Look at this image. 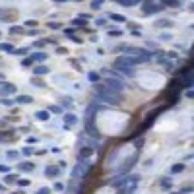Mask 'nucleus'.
I'll return each mask as SVG.
<instances>
[{
    "label": "nucleus",
    "instance_id": "nucleus-11",
    "mask_svg": "<svg viewBox=\"0 0 194 194\" xmlns=\"http://www.w3.org/2000/svg\"><path fill=\"white\" fill-rule=\"evenodd\" d=\"M181 171H184V165H182V163H177V165L171 167V175H177V173H181Z\"/></svg>",
    "mask_w": 194,
    "mask_h": 194
},
{
    "label": "nucleus",
    "instance_id": "nucleus-27",
    "mask_svg": "<svg viewBox=\"0 0 194 194\" xmlns=\"http://www.w3.org/2000/svg\"><path fill=\"white\" fill-rule=\"evenodd\" d=\"M62 105H64V107H72V105H74V101H72L70 97H64V99H62Z\"/></svg>",
    "mask_w": 194,
    "mask_h": 194
},
{
    "label": "nucleus",
    "instance_id": "nucleus-42",
    "mask_svg": "<svg viewBox=\"0 0 194 194\" xmlns=\"http://www.w3.org/2000/svg\"><path fill=\"white\" fill-rule=\"evenodd\" d=\"M54 2H66V0H54Z\"/></svg>",
    "mask_w": 194,
    "mask_h": 194
},
{
    "label": "nucleus",
    "instance_id": "nucleus-44",
    "mask_svg": "<svg viewBox=\"0 0 194 194\" xmlns=\"http://www.w3.org/2000/svg\"><path fill=\"white\" fill-rule=\"evenodd\" d=\"M2 188H4V186H2V184H0V190H2Z\"/></svg>",
    "mask_w": 194,
    "mask_h": 194
},
{
    "label": "nucleus",
    "instance_id": "nucleus-5",
    "mask_svg": "<svg viewBox=\"0 0 194 194\" xmlns=\"http://www.w3.org/2000/svg\"><path fill=\"white\" fill-rule=\"evenodd\" d=\"M0 93H2V95H12V93H16V85L14 84H2L0 85Z\"/></svg>",
    "mask_w": 194,
    "mask_h": 194
},
{
    "label": "nucleus",
    "instance_id": "nucleus-45",
    "mask_svg": "<svg viewBox=\"0 0 194 194\" xmlns=\"http://www.w3.org/2000/svg\"><path fill=\"white\" fill-rule=\"evenodd\" d=\"M76 2H82V0H76Z\"/></svg>",
    "mask_w": 194,
    "mask_h": 194
},
{
    "label": "nucleus",
    "instance_id": "nucleus-24",
    "mask_svg": "<svg viewBox=\"0 0 194 194\" xmlns=\"http://www.w3.org/2000/svg\"><path fill=\"white\" fill-rule=\"evenodd\" d=\"M89 153H91V148H82V151H80V157L84 159V157H87Z\"/></svg>",
    "mask_w": 194,
    "mask_h": 194
},
{
    "label": "nucleus",
    "instance_id": "nucleus-10",
    "mask_svg": "<svg viewBox=\"0 0 194 194\" xmlns=\"http://www.w3.org/2000/svg\"><path fill=\"white\" fill-rule=\"evenodd\" d=\"M19 169H21V171H33V169H35V165H33V163L23 161V163H19Z\"/></svg>",
    "mask_w": 194,
    "mask_h": 194
},
{
    "label": "nucleus",
    "instance_id": "nucleus-13",
    "mask_svg": "<svg viewBox=\"0 0 194 194\" xmlns=\"http://www.w3.org/2000/svg\"><path fill=\"white\" fill-rule=\"evenodd\" d=\"M35 74H37V76H43V74H47V72H49V68H47V66H35Z\"/></svg>",
    "mask_w": 194,
    "mask_h": 194
},
{
    "label": "nucleus",
    "instance_id": "nucleus-36",
    "mask_svg": "<svg viewBox=\"0 0 194 194\" xmlns=\"http://www.w3.org/2000/svg\"><path fill=\"white\" fill-rule=\"evenodd\" d=\"M31 84H33V85H41V87H43V85H45V84H43V82H41V80H33Z\"/></svg>",
    "mask_w": 194,
    "mask_h": 194
},
{
    "label": "nucleus",
    "instance_id": "nucleus-2",
    "mask_svg": "<svg viewBox=\"0 0 194 194\" xmlns=\"http://www.w3.org/2000/svg\"><path fill=\"white\" fill-rule=\"evenodd\" d=\"M109 89L116 91V93H122L124 89V84H122V80H120V76L116 74V76H109V78H105V82H103Z\"/></svg>",
    "mask_w": 194,
    "mask_h": 194
},
{
    "label": "nucleus",
    "instance_id": "nucleus-26",
    "mask_svg": "<svg viewBox=\"0 0 194 194\" xmlns=\"http://www.w3.org/2000/svg\"><path fill=\"white\" fill-rule=\"evenodd\" d=\"M103 6V0H93V2H91V8H93V10H97V8H101Z\"/></svg>",
    "mask_w": 194,
    "mask_h": 194
},
{
    "label": "nucleus",
    "instance_id": "nucleus-33",
    "mask_svg": "<svg viewBox=\"0 0 194 194\" xmlns=\"http://www.w3.org/2000/svg\"><path fill=\"white\" fill-rule=\"evenodd\" d=\"M49 192H51L49 188H39V190H37V194H49Z\"/></svg>",
    "mask_w": 194,
    "mask_h": 194
},
{
    "label": "nucleus",
    "instance_id": "nucleus-17",
    "mask_svg": "<svg viewBox=\"0 0 194 194\" xmlns=\"http://www.w3.org/2000/svg\"><path fill=\"white\" fill-rule=\"evenodd\" d=\"M118 2H120L122 6H136L140 0H118Z\"/></svg>",
    "mask_w": 194,
    "mask_h": 194
},
{
    "label": "nucleus",
    "instance_id": "nucleus-8",
    "mask_svg": "<svg viewBox=\"0 0 194 194\" xmlns=\"http://www.w3.org/2000/svg\"><path fill=\"white\" fill-rule=\"evenodd\" d=\"M171 25H173L171 19H157L155 21V27H171Z\"/></svg>",
    "mask_w": 194,
    "mask_h": 194
},
{
    "label": "nucleus",
    "instance_id": "nucleus-14",
    "mask_svg": "<svg viewBox=\"0 0 194 194\" xmlns=\"http://www.w3.org/2000/svg\"><path fill=\"white\" fill-rule=\"evenodd\" d=\"M0 49H2V51H6V52H16V49H14L10 43H2V45H0Z\"/></svg>",
    "mask_w": 194,
    "mask_h": 194
},
{
    "label": "nucleus",
    "instance_id": "nucleus-6",
    "mask_svg": "<svg viewBox=\"0 0 194 194\" xmlns=\"http://www.w3.org/2000/svg\"><path fill=\"white\" fill-rule=\"evenodd\" d=\"M76 122H78V116L76 115H72V113L64 115V124H66V126H72V124H76Z\"/></svg>",
    "mask_w": 194,
    "mask_h": 194
},
{
    "label": "nucleus",
    "instance_id": "nucleus-20",
    "mask_svg": "<svg viewBox=\"0 0 194 194\" xmlns=\"http://www.w3.org/2000/svg\"><path fill=\"white\" fill-rule=\"evenodd\" d=\"M35 116H37L39 120H47V118H49V113H47V111H39Z\"/></svg>",
    "mask_w": 194,
    "mask_h": 194
},
{
    "label": "nucleus",
    "instance_id": "nucleus-21",
    "mask_svg": "<svg viewBox=\"0 0 194 194\" xmlns=\"http://www.w3.org/2000/svg\"><path fill=\"white\" fill-rule=\"evenodd\" d=\"M109 18L113 21H124V16H120V14H109Z\"/></svg>",
    "mask_w": 194,
    "mask_h": 194
},
{
    "label": "nucleus",
    "instance_id": "nucleus-40",
    "mask_svg": "<svg viewBox=\"0 0 194 194\" xmlns=\"http://www.w3.org/2000/svg\"><path fill=\"white\" fill-rule=\"evenodd\" d=\"M8 171H10L8 167H4V165H0V173H8Z\"/></svg>",
    "mask_w": 194,
    "mask_h": 194
},
{
    "label": "nucleus",
    "instance_id": "nucleus-7",
    "mask_svg": "<svg viewBox=\"0 0 194 194\" xmlns=\"http://www.w3.org/2000/svg\"><path fill=\"white\" fill-rule=\"evenodd\" d=\"M45 175L52 179V177H58V175H60V171H58V167H52V165H51V167H47V173Z\"/></svg>",
    "mask_w": 194,
    "mask_h": 194
},
{
    "label": "nucleus",
    "instance_id": "nucleus-25",
    "mask_svg": "<svg viewBox=\"0 0 194 194\" xmlns=\"http://www.w3.org/2000/svg\"><path fill=\"white\" fill-rule=\"evenodd\" d=\"M161 188L163 190H171V182H169V179H163L161 181Z\"/></svg>",
    "mask_w": 194,
    "mask_h": 194
},
{
    "label": "nucleus",
    "instance_id": "nucleus-28",
    "mask_svg": "<svg viewBox=\"0 0 194 194\" xmlns=\"http://www.w3.org/2000/svg\"><path fill=\"white\" fill-rule=\"evenodd\" d=\"M10 31H12V33H23L25 29H23V27H18V25H14V27H10Z\"/></svg>",
    "mask_w": 194,
    "mask_h": 194
},
{
    "label": "nucleus",
    "instance_id": "nucleus-34",
    "mask_svg": "<svg viewBox=\"0 0 194 194\" xmlns=\"http://www.w3.org/2000/svg\"><path fill=\"white\" fill-rule=\"evenodd\" d=\"M49 27H51V29H58V27H60V25H58L56 21H51V23H49Z\"/></svg>",
    "mask_w": 194,
    "mask_h": 194
},
{
    "label": "nucleus",
    "instance_id": "nucleus-3",
    "mask_svg": "<svg viewBox=\"0 0 194 194\" xmlns=\"http://www.w3.org/2000/svg\"><path fill=\"white\" fill-rule=\"evenodd\" d=\"M87 169H89V165H87L84 159H80V161L76 163V167L72 169V177H74V179H80V177H84V175L87 173Z\"/></svg>",
    "mask_w": 194,
    "mask_h": 194
},
{
    "label": "nucleus",
    "instance_id": "nucleus-18",
    "mask_svg": "<svg viewBox=\"0 0 194 194\" xmlns=\"http://www.w3.org/2000/svg\"><path fill=\"white\" fill-rule=\"evenodd\" d=\"M87 78H89V82H93V84H97V82H99V74H97V72H89V74H87Z\"/></svg>",
    "mask_w": 194,
    "mask_h": 194
},
{
    "label": "nucleus",
    "instance_id": "nucleus-9",
    "mask_svg": "<svg viewBox=\"0 0 194 194\" xmlns=\"http://www.w3.org/2000/svg\"><path fill=\"white\" fill-rule=\"evenodd\" d=\"M161 8L163 6H159V4H157V6H146V8H144V12H146V14H155V12H159Z\"/></svg>",
    "mask_w": 194,
    "mask_h": 194
},
{
    "label": "nucleus",
    "instance_id": "nucleus-35",
    "mask_svg": "<svg viewBox=\"0 0 194 194\" xmlns=\"http://www.w3.org/2000/svg\"><path fill=\"white\" fill-rule=\"evenodd\" d=\"M54 188H56V190H64V184H62V182H56Z\"/></svg>",
    "mask_w": 194,
    "mask_h": 194
},
{
    "label": "nucleus",
    "instance_id": "nucleus-41",
    "mask_svg": "<svg viewBox=\"0 0 194 194\" xmlns=\"http://www.w3.org/2000/svg\"><path fill=\"white\" fill-rule=\"evenodd\" d=\"M27 33H29V35H37V33H39V29H29Z\"/></svg>",
    "mask_w": 194,
    "mask_h": 194
},
{
    "label": "nucleus",
    "instance_id": "nucleus-30",
    "mask_svg": "<svg viewBox=\"0 0 194 194\" xmlns=\"http://www.w3.org/2000/svg\"><path fill=\"white\" fill-rule=\"evenodd\" d=\"M6 182H18L16 175H6Z\"/></svg>",
    "mask_w": 194,
    "mask_h": 194
},
{
    "label": "nucleus",
    "instance_id": "nucleus-43",
    "mask_svg": "<svg viewBox=\"0 0 194 194\" xmlns=\"http://www.w3.org/2000/svg\"><path fill=\"white\" fill-rule=\"evenodd\" d=\"M190 8H192V12H194V4H192V6H190Z\"/></svg>",
    "mask_w": 194,
    "mask_h": 194
},
{
    "label": "nucleus",
    "instance_id": "nucleus-15",
    "mask_svg": "<svg viewBox=\"0 0 194 194\" xmlns=\"http://www.w3.org/2000/svg\"><path fill=\"white\" fill-rule=\"evenodd\" d=\"M188 192H194V186H192V184H186V186H182L181 190H179V194H188Z\"/></svg>",
    "mask_w": 194,
    "mask_h": 194
},
{
    "label": "nucleus",
    "instance_id": "nucleus-37",
    "mask_svg": "<svg viewBox=\"0 0 194 194\" xmlns=\"http://www.w3.org/2000/svg\"><path fill=\"white\" fill-rule=\"evenodd\" d=\"M29 184V181H18V186H27Z\"/></svg>",
    "mask_w": 194,
    "mask_h": 194
},
{
    "label": "nucleus",
    "instance_id": "nucleus-19",
    "mask_svg": "<svg viewBox=\"0 0 194 194\" xmlns=\"http://www.w3.org/2000/svg\"><path fill=\"white\" fill-rule=\"evenodd\" d=\"M85 21H87V16H82V18H76V19H74V25H84Z\"/></svg>",
    "mask_w": 194,
    "mask_h": 194
},
{
    "label": "nucleus",
    "instance_id": "nucleus-31",
    "mask_svg": "<svg viewBox=\"0 0 194 194\" xmlns=\"http://www.w3.org/2000/svg\"><path fill=\"white\" fill-rule=\"evenodd\" d=\"M120 33H122V31H120V29H111V31H109V35H113V37H115V35H116V37H118Z\"/></svg>",
    "mask_w": 194,
    "mask_h": 194
},
{
    "label": "nucleus",
    "instance_id": "nucleus-23",
    "mask_svg": "<svg viewBox=\"0 0 194 194\" xmlns=\"http://www.w3.org/2000/svg\"><path fill=\"white\" fill-rule=\"evenodd\" d=\"M49 111H51V113H54V115H62V109H60L58 105H52V107H49Z\"/></svg>",
    "mask_w": 194,
    "mask_h": 194
},
{
    "label": "nucleus",
    "instance_id": "nucleus-32",
    "mask_svg": "<svg viewBox=\"0 0 194 194\" xmlns=\"http://www.w3.org/2000/svg\"><path fill=\"white\" fill-rule=\"evenodd\" d=\"M8 157H10V159H16V157H18V153H16V151H8Z\"/></svg>",
    "mask_w": 194,
    "mask_h": 194
},
{
    "label": "nucleus",
    "instance_id": "nucleus-4",
    "mask_svg": "<svg viewBox=\"0 0 194 194\" xmlns=\"http://www.w3.org/2000/svg\"><path fill=\"white\" fill-rule=\"evenodd\" d=\"M115 70L118 72V74H124V76H134L132 66H126V64H118V62H115Z\"/></svg>",
    "mask_w": 194,
    "mask_h": 194
},
{
    "label": "nucleus",
    "instance_id": "nucleus-16",
    "mask_svg": "<svg viewBox=\"0 0 194 194\" xmlns=\"http://www.w3.org/2000/svg\"><path fill=\"white\" fill-rule=\"evenodd\" d=\"M163 4H167V6L177 8V6H181V0H163Z\"/></svg>",
    "mask_w": 194,
    "mask_h": 194
},
{
    "label": "nucleus",
    "instance_id": "nucleus-12",
    "mask_svg": "<svg viewBox=\"0 0 194 194\" xmlns=\"http://www.w3.org/2000/svg\"><path fill=\"white\" fill-rule=\"evenodd\" d=\"M31 58H33V60H39V62H45V60H47V54H45V52H35Z\"/></svg>",
    "mask_w": 194,
    "mask_h": 194
},
{
    "label": "nucleus",
    "instance_id": "nucleus-22",
    "mask_svg": "<svg viewBox=\"0 0 194 194\" xmlns=\"http://www.w3.org/2000/svg\"><path fill=\"white\" fill-rule=\"evenodd\" d=\"M18 103H31V97H29V95H19L18 97Z\"/></svg>",
    "mask_w": 194,
    "mask_h": 194
},
{
    "label": "nucleus",
    "instance_id": "nucleus-38",
    "mask_svg": "<svg viewBox=\"0 0 194 194\" xmlns=\"http://www.w3.org/2000/svg\"><path fill=\"white\" fill-rule=\"evenodd\" d=\"M27 142H29V144H35V142H37V138H35V136H29V138H27Z\"/></svg>",
    "mask_w": 194,
    "mask_h": 194
},
{
    "label": "nucleus",
    "instance_id": "nucleus-1",
    "mask_svg": "<svg viewBox=\"0 0 194 194\" xmlns=\"http://www.w3.org/2000/svg\"><path fill=\"white\" fill-rule=\"evenodd\" d=\"M97 101H93V103L85 109V130L89 132V134L97 136V130H95V115H97Z\"/></svg>",
    "mask_w": 194,
    "mask_h": 194
},
{
    "label": "nucleus",
    "instance_id": "nucleus-29",
    "mask_svg": "<svg viewBox=\"0 0 194 194\" xmlns=\"http://www.w3.org/2000/svg\"><path fill=\"white\" fill-rule=\"evenodd\" d=\"M31 62H33V58H23V60H21V66H31Z\"/></svg>",
    "mask_w": 194,
    "mask_h": 194
},
{
    "label": "nucleus",
    "instance_id": "nucleus-39",
    "mask_svg": "<svg viewBox=\"0 0 194 194\" xmlns=\"http://www.w3.org/2000/svg\"><path fill=\"white\" fill-rule=\"evenodd\" d=\"M186 97H190V99H194V89H188V91H186Z\"/></svg>",
    "mask_w": 194,
    "mask_h": 194
}]
</instances>
